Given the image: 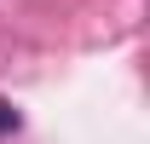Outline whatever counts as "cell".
<instances>
[{"label":"cell","instance_id":"cell-1","mask_svg":"<svg viewBox=\"0 0 150 144\" xmlns=\"http://www.w3.org/2000/svg\"><path fill=\"white\" fill-rule=\"evenodd\" d=\"M0 133H18V109L6 104V98H0Z\"/></svg>","mask_w":150,"mask_h":144}]
</instances>
